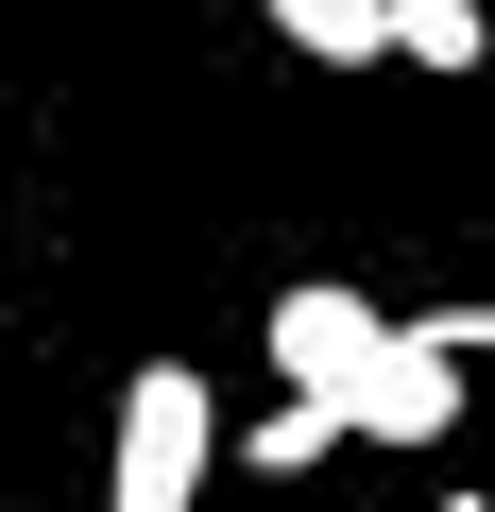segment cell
<instances>
[{"instance_id": "obj_2", "label": "cell", "mask_w": 495, "mask_h": 512, "mask_svg": "<svg viewBox=\"0 0 495 512\" xmlns=\"http://www.w3.org/2000/svg\"><path fill=\"white\" fill-rule=\"evenodd\" d=\"M376 342H393V308H359L342 274L274 291V376H291V393H325V410H342V393L376 376ZM342 444H359V427H342Z\"/></svg>"}, {"instance_id": "obj_8", "label": "cell", "mask_w": 495, "mask_h": 512, "mask_svg": "<svg viewBox=\"0 0 495 512\" xmlns=\"http://www.w3.org/2000/svg\"><path fill=\"white\" fill-rule=\"evenodd\" d=\"M444 512H495V495H478V478H461V495H444Z\"/></svg>"}, {"instance_id": "obj_7", "label": "cell", "mask_w": 495, "mask_h": 512, "mask_svg": "<svg viewBox=\"0 0 495 512\" xmlns=\"http://www.w3.org/2000/svg\"><path fill=\"white\" fill-rule=\"evenodd\" d=\"M427 342L444 359H495V308H427Z\"/></svg>"}, {"instance_id": "obj_1", "label": "cell", "mask_w": 495, "mask_h": 512, "mask_svg": "<svg viewBox=\"0 0 495 512\" xmlns=\"http://www.w3.org/2000/svg\"><path fill=\"white\" fill-rule=\"evenodd\" d=\"M205 461H222L205 376H188V359H137V376H120V461H103V512H188V495H205Z\"/></svg>"}, {"instance_id": "obj_3", "label": "cell", "mask_w": 495, "mask_h": 512, "mask_svg": "<svg viewBox=\"0 0 495 512\" xmlns=\"http://www.w3.org/2000/svg\"><path fill=\"white\" fill-rule=\"evenodd\" d=\"M342 427H359V444H444V427H461V359H444L427 325H393L376 376L342 393Z\"/></svg>"}, {"instance_id": "obj_6", "label": "cell", "mask_w": 495, "mask_h": 512, "mask_svg": "<svg viewBox=\"0 0 495 512\" xmlns=\"http://www.w3.org/2000/svg\"><path fill=\"white\" fill-rule=\"evenodd\" d=\"M239 461H257V478H325V461H342V410H325V393H291V410L239 444Z\"/></svg>"}, {"instance_id": "obj_4", "label": "cell", "mask_w": 495, "mask_h": 512, "mask_svg": "<svg viewBox=\"0 0 495 512\" xmlns=\"http://www.w3.org/2000/svg\"><path fill=\"white\" fill-rule=\"evenodd\" d=\"M257 18H274L308 69H376V52H393V18H376V0H257Z\"/></svg>"}, {"instance_id": "obj_5", "label": "cell", "mask_w": 495, "mask_h": 512, "mask_svg": "<svg viewBox=\"0 0 495 512\" xmlns=\"http://www.w3.org/2000/svg\"><path fill=\"white\" fill-rule=\"evenodd\" d=\"M376 18H393V52H410V69H478V52H495L478 0H376Z\"/></svg>"}]
</instances>
